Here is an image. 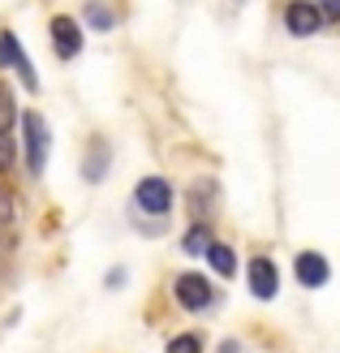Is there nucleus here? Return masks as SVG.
I'll return each instance as SVG.
<instances>
[{"label":"nucleus","mask_w":340,"mask_h":353,"mask_svg":"<svg viewBox=\"0 0 340 353\" xmlns=\"http://www.w3.org/2000/svg\"><path fill=\"white\" fill-rule=\"evenodd\" d=\"M22 138H26V168L30 176H39L48 164V147H52V134H48V121L39 112H26L22 121Z\"/></svg>","instance_id":"1"},{"label":"nucleus","mask_w":340,"mask_h":353,"mask_svg":"<svg viewBox=\"0 0 340 353\" xmlns=\"http://www.w3.org/2000/svg\"><path fill=\"white\" fill-rule=\"evenodd\" d=\"M246 280H250V293H254L259 302H272V297L280 293V272H276L272 259H250Z\"/></svg>","instance_id":"3"},{"label":"nucleus","mask_w":340,"mask_h":353,"mask_svg":"<svg viewBox=\"0 0 340 353\" xmlns=\"http://www.w3.org/2000/svg\"><path fill=\"white\" fill-rule=\"evenodd\" d=\"M207 245H211V228H207V224H194L190 233H186V250H190V254H203Z\"/></svg>","instance_id":"12"},{"label":"nucleus","mask_w":340,"mask_h":353,"mask_svg":"<svg viewBox=\"0 0 340 353\" xmlns=\"http://www.w3.org/2000/svg\"><path fill=\"white\" fill-rule=\"evenodd\" d=\"M17 220V207H13V194L5 190V185H0V228H9Z\"/></svg>","instance_id":"16"},{"label":"nucleus","mask_w":340,"mask_h":353,"mask_svg":"<svg viewBox=\"0 0 340 353\" xmlns=\"http://www.w3.org/2000/svg\"><path fill=\"white\" fill-rule=\"evenodd\" d=\"M177 302H181L186 310H203V306H211V280L207 276H199V272H186V276H177Z\"/></svg>","instance_id":"4"},{"label":"nucleus","mask_w":340,"mask_h":353,"mask_svg":"<svg viewBox=\"0 0 340 353\" xmlns=\"http://www.w3.org/2000/svg\"><path fill=\"white\" fill-rule=\"evenodd\" d=\"M284 26H289V34L306 39V34H314L319 26H323V17H319V9L310 5V0H293V5L284 9Z\"/></svg>","instance_id":"5"},{"label":"nucleus","mask_w":340,"mask_h":353,"mask_svg":"<svg viewBox=\"0 0 340 353\" xmlns=\"http://www.w3.org/2000/svg\"><path fill=\"white\" fill-rule=\"evenodd\" d=\"M9 65L22 69V78H26L30 91L39 86V78H34V65L22 57V48H17V34H13V30H0V69H9Z\"/></svg>","instance_id":"8"},{"label":"nucleus","mask_w":340,"mask_h":353,"mask_svg":"<svg viewBox=\"0 0 340 353\" xmlns=\"http://www.w3.org/2000/svg\"><path fill=\"white\" fill-rule=\"evenodd\" d=\"M13 164V143H9V134L0 138V168H9Z\"/></svg>","instance_id":"18"},{"label":"nucleus","mask_w":340,"mask_h":353,"mask_svg":"<svg viewBox=\"0 0 340 353\" xmlns=\"http://www.w3.org/2000/svg\"><path fill=\"white\" fill-rule=\"evenodd\" d=\"M207 263H211V268H216L220 276H232V272H237V254H232L228 245H220V241H211V245H207Z\"/></svg>","instance_id":"11"},{"label":"nucleus","mask_w":340,"mask_h":353,"mask_svg":"<svg viewBox=\"0 0 340 353\" xmlns=\"http://www.w3.org/2000/svg\"><path fill=\"white\" fill-rule=\"evenodd\" d=\"M103 172H108V143H91V155H86V164H82V176L95 185Z\"/></svg>","instance_id":"9"},{"label":"nucleus","mask_w":340,"mask_h":353,"mask_svg":"<svg viewBox=\"0 0 340 353\" xmlns=\"http://www.w3.org/2000/svg\"><path fill=\"white\" fill-rule=\"evenodd\" d=\"M13 117H17V108H13V95H9V86H0V138L9 134Z\"/></svg>","instance_id":"14"},{"label":"nucleus","mask_w":340,"mask_h":353,"mask_svg":"<svg viewBox=\"0 0 340 353\" xmlns=\"http://www.w3.org/2000/svg\"><path fill=\"white\" fill-rule=\"evenodd\" d=\"M134 203L147 211V216H168V207H172V185L164 181V176H147V181L134 185Z\"/></svg>","instance_id":"2"},{"label":"nucleus","mask_w":340,"mask_h":353,"mask_svg":"<svg viewBox=\"0 0 340 353\" xmlns=\"http://www.w3.org/2000/svg\"><path fill=\"white\" fill-rule=\"evenodd\" d=\"M293 272H297V280H301L306 289H323V285H328V276H332L328 259L319 254V250H301L297 263H293Z\"/></svg>","instance_id":"6"},{"label":"nucleus","mask_w":340,"mask_h":353,"mask_svg":"<svg viewBox=\"0 0 340 353\" xmlns=\"http://www.w3.org/2000/svg\"><path fill=\"white\" fill-rule=\"evenodd\" d=\"M164 353H203V341H199V336H190V332H186V336H172Z\"/></svg>","instance_id":"15"},{"label":"nucleus","mask_w":340,"mask_h":353,"mask_svg":"<svg viewBox=\"0 0 340 353\" xmlns=\"http://www.w3.org/2000/svg\"><path fill=\"white\" fill-rule=\"evenodd\" d=\"M190 207H194V220H207V211L211 207H216V185H211V181H199V185H194V194H190Z\"/></svg>","instance_id":"10"},{"label":"nucleus","mask_w":340,"mask_h":353,"mask_svg":"<svg viewBox=\"0 0 340 353\" xmlns=\"http://www.w3.org/2000/svg\"><path fill=\"white\" fill-rule=\"evenodd\" d=\"M319 17H323V22H336V17H340V0H319Z\"/></svg>","instance_id":"17"},{"label":"nucleus","mask_w":340,"mask_h":353,"mask_svg":"<svg viewBox=\"0 0 340 353\" xmlns=\"http://www.w3.org/2000/svg\"><path fill=\"white\" fill-rule=\"evenodd\" d=\"M86 22H91L95 30H112L117 17H112V9H108V5H86Z\"/></svg>","instance_id":"13"},{"label":"nucleus","mask_w":340,"mask_h":353,"mask_svg":"<svg viewBox=\"0 0 340 353\" xmlns=\"http://www.w3.org/2000/svg\"><path fill=\"white\" fill-rule=\"evenodd\" d=\"M52 43H57L61 61H74L82 52V30H78L74 17H52Z\"/></svg>","instance_id":"7"}]
</instances>
